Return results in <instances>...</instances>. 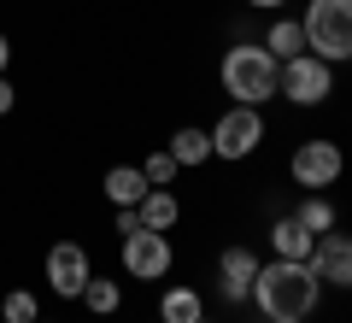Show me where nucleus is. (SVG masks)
Segmentation results:
<instances>
[{
    "label": "nucleus",
    "instance_id": "5",
    "mask_svg": "<svg viewBox=\"0 0 352 323\" xmlns=\"http://www.w3.org/2000/svg\"><path fill=\"white\" fill-rule=\"evenodd\" d=\"M276 94L288 100V106H323V100L335 94V65H329V59H317V53H300V59H288V65H282Z\"/></svg>",
    "mask_w": 352,
    "mask_h": 323
},
{
    "label": "nucleus",
    "instance_id": "17",
    "mask_svg": "<svg viewBox=\"0 0 352 323\" xmlns=\"http://www.w3.org/2000/svg\"><path fill=\"white\" fill-rule=\"evenodd\" d=\"M194 317H206L200 288H164V300H159V323H194Z\"/></svg>",
    "mask_w": 352,
    "mask_h": 323
},
{
    "label": "nucleus",
    "instance_id": "9",
    "mask_svg": "<svg viewBox=\"0 0 352 323\" xmlns=\"http://www.w3.org/2000/svg\"><path fill=\"white\" fill-rule=\"evenodd\" d=\"M41 271H47V288L59 300H76L88 288V276H94V264H88V253L76 241H59V247H47V264Z\"/></svg>",
    "mask_w": 352,
    "mask_h": 323
},
{
    "label": "nucleus",
    "instance_id": "23",
    "mask_svg": "<svg viewBox=\"0 0 352 323\" xmlns=\"http://www.w3.org/2000/svg\"><path fill=\"white\" fill-rule=\"evenodd\" d=\"M247 6H252V12H288L294 0H247Z\"/></svg>",
    "mask_w": 352,
    "mask_h": 323
},
{
    "label": "nucleus",
    "instance_id": "13",
    "mask_svg": "<svg viewBox=\"0 0 352 323\" xmlns=\"http://www.w3.org/2000/svg\"><path fill=\"white\" fill-rule=\"evenodd\" d=\"M147 188H153V183H147L141 165H112V171H106V200H112V206H135Z\"/></svg>",
    "mask_w": 352,
    "mask_h": 323
},
{
    "label": "nucleus",
    "instance_id": "14",
    "mask_svg": "<svg viewBox=\"0 0 352 323\" xmlns=\"http://www.w3.org/2000/svg\"><path fill=\"white\" fill-rule=\"evenodd\" d=\"M311 247H317V236H305V229L294 224V211L270 224V253H276V259H311Z\"/></svg>",
    "mask_w": 352,
    "mask_h": 323
},
{
    "label": "nucleus",
    "instance_id": "11",
    "mask_svg": "<svg viewBox=\"0 0 352 323\" xmlns=\"http://www.w3.org/2000/svg\"><path fill=\"white\" fill-rule=\"evenodd\" d=\"M135 218H141V229H164V236H170L176 218H182V200H176L170 188H147V194L135 200Z\"/></svg>",
    "mask_w": 352,
    "mask_h": 323
},
{
    "label": "nucleus",
    "instance_id": "22",
    "mask_svg": "<svg viewBox=\"0 0 352 323\" xmlns=\"http://www.w3.org/2000/svg\"><path fill=\"white\" fill-rule=\"evenodd\" d=\"M12 106H18V88H12V76H6V71H0V118H6V112H12Z\"/></svg>",
    "mask_w": 352,
    "mask_h": 323
},
{
    "label": "nucleus",
    "instance_id": "29",
    "mask_svg": "<svg viewBox=\"0 0 352 323\" xmlns=\"http://www.w3.org/2000/svg\"><path fill=\"white\" fill-rule=\"evenodd\" d=\"M0 323H6V317H0Z\"/></svg>",
    "mask_w": 352,
    "mask_h": 323
},
{
    "label": "nucleus",
    "instance_id": "19",
    "mask_svg": "<svg viewBox=\"0 0 352 323\" xmlns=\"http://www.w3.org/2000/svg\"><path fill=\"white\" fill-rule=\"evenodd\" d=\"M0 317H6V323H36V317H41V306H36V294L12 288V294L0 300Z\"/></svg>",
    "mask_w": 352,
    "mask_h": 323
},
{
    "label": "nucleus",
    "instance_id": "4",
    "mask_svg": "<svg viewBox=\"0 0 352 323\" xmlns=\"http://www.w3.org/2000/svg\"><path fill=\"white\" fill-rule=\"evenodd\" d=\"M288 176L305 194H329V188L346 176V147H340L335 136H305L300 147L288 153Z\"/></svg>",
    "mask_w": 352,
    "mask_h": 323
},
{
    "label": "nucleus",
    "instance_id": "12",
    "mask_svg": "<svg viewBox=\"0 0 352 323\" xmlns=\"http://www.w3.org/2000/svg\"><path fill=\"white\" fill-rule=\"evenodd\" d=\"M294 224L305 229V236H329V229H340V211L329 194H305L300 206H294Z\"/></svg>",
    "mask_w": 352,
    "mask_h": 323
},
{
    "label": "nucleus",
    "instance_id": "16",
    "mask_svg": "<svg viewBox=\"0 0 352 323\" xmlns=\"http://www.w3.org/2000/svg\"><path fill=\"white\" fill-rule=\"evenodd\" d=\"M264 48L276 53L282 65H288V59H300V53H305V30H300V18H282V12H276V24L264 30Z\"/></svg>",
    "mask_w": 352,
    "mask_h": 323
},
{
    "label": "nucleus",
    "instance_id": "6",
    "mask_svg": "<svg viewBox=\"0 0 352 323\" xmlns=\"http://www.w3.org/2000/svg\"><path fill=\"white\" fill-rule=\"evenodd\" d=\"M264 147V106H229L212 124V159H252Z\"/></svg>",
    "mask_w": 352,
    "mask_h": 323
},
{
    "label": "nucleus",
    "instance_id": "26",
    "mask_svg": "<svg viewBox=\"0 0 352 323\" xmlns=\"http://www.w3.org/2000/svg\"><path fill=\"white\" fill-rule=\"evenodd\" d=\"M194 323H212V317H194Z\"/></svg>",
    "mask_w": 352,
    "mask_h": 323
},
{
    "label": "nucleus",
    "instance_id": "2",
    "mask_svg": "<svg viewBox=\"0 0 352 323\" xmlns=\"http://www.w3.org/2000/svg\"><path fill=\"white\" fill-rule=\"evenodd\" d=\"M276 76H282V59L264 41H235L217 65V83L235 106H264V100H276Z\"/></svg>",
    "mask_w": 352,
    "mask_h": 323
},
{
    "label": "nucleus",
    "instance_id": "18",
    "mask_svg": "<svg viewBox=\"0 0 352 323\" xmlns=\"http://www.w3.org/2000/svg\"><path fill=\"white\" fill-rule=\"evenodd\" d=\"M76 300H82V306L94 311V317H112V311L124 306V288H118V282H106V276H88V288H82Z\"/></svg>",
    "mask_w": 352,
    "mask_h": 323
},
{
    "label": "nucleus",
    "instance_id": "7",
    "mask_svg": "<svg viewBox=\"0 0 352 323\" xmlns=\"http://www.w3.org/2000/svg\"><path fill=\"white\" fill-rule=\"evenodd\" d=\"M170 236L164 229H135V236H124V271L135 276V282H159V276H170Z\"/></svg>",
    "mask_w": 352,
    "mask_h": 323
},
{
    "label": "nucleus",
    "instance_id": "15",
    "mask_svg": "<svg viewBox=\"0 0 352 323\" xmlns=\"http://www.w3.org/2000/svg\"><path fill=\"white\" fill-rule=\"evenodd\" d=\"M170 159L182 165V171H188V165H206L212 159V129H200V124H182L170 136Z\"/></svg>",
    "mask_w": 352,
    "mask_h": 323
},
{
    "label": "nucleus",
    "instance_id": "10",
    "mask_svg": "<svg viewBox=\"0 0 352 323\" xmlns=\"http://www.w3.org/2000/svg\"><path fill=\"white\" fill-rule=\"evenodd\" d=\"M252 276H258V253L252 247H223L217 253V288H223V300L247 306L252 300Z\"/></svg>",
    "mask_w": 352,
    "mask_h": 323
},
{
    "label": "nucleus",
    "instance_id": "24",
    "mask_svg": "<svg viewBox=\"0 0 352 323\" xmlns=\"http://www.w3.org/2000/svg\"><path fill=\"white\" fill-rule=\"evenodd\" d=\"M0 71H12V41L0 36Z\"/></svg>",
    "mask_w": 352,
    "mask_h": 323
},
{
    "label": "nucleus",
    "instance_id": "8",
    "mask_svg": "<svg viewBox=\"0 0 352 323\" xmlns=\"http://www.w3.org/2000/svg\"><path fill=\"white\" fill-rule=\"evenodd\" d=\"M317 271V282L323 288H340V294H352V236L346 229H329V236H317L311 259H305Z\"/></svg>",
    "mask_w": 352,
    "mask_h": 323
},
{
    "label": "nucleus",
    "instance_id": "28",
    "mask_svg": "<svg viewBox=\"0 0 352 323\" xmlns=\"http://www.w3.org/2000/svg\"><path fill=\"white\" fill-rule=\"evenodd\" d=\"M153 323H159V317H153Z\"/></svg>",
    "mask_w": 352,
    "mask_h": 323
},
{
    "label": "nucleus",
    "instance_id": "3",
    "mask_svg": "<svg viewBox=\"0 0 352 323\" xmlns=\"http://www.w3.org/2000/svg\"><path fill=\"white\" fill-rule=\"evenodd\" d=\"M300 30H305V53L329 65L352 59V0H305Z\"/></svg>",
    "mask_w": 352,
    "mask_h": 323
},
{
    "label": "nucleus",
    "instance_id": "21",
    "mask_svg": "<svg viewBox=\"0 0 352 323\" xmlns=\"http://www.w3.org/2000/svg\"><path fill=\"white\" fill-rule=\"evenodd\" d=\"M112 229H118V236H135V229H141V218H135V206H118V218H112Z\"/></svg>",
    "mask_w": 352,
    "mask_h": 323
},
{
    "label": "nucleus",
    "instance_id": "27",
    "mask_svg": "<svg viewBox=\"0 0 352 323\" xmlns=\"http://www.w3.org/2000/svg\"><path fill=\"white\" fill-rule=\"evenodd\" d=\"M36 323H47V317H36Z\"/></svg>",
    "mask_w": 352,
    "mask_h": 323
},
{
    "label": "nucleus",
    "instance_id": "20",
    "mask_svg": "<svg viewBox=\"0 0 352 323\" xmlns=\"http://www.w3.org/2000/svg\"><path fill=\"white\" fill-rule=\"evenodd\" d=\"M141 171H147V183H153V188H170L182 165H176V159H170V147H164V153H147V159H141Z\"/></svg>",
    "mask_w": 352,
    "mask_h": 323
},
{
    "label": "nucleus",
    "instance_id": "1",
    "mask_svg": "<svg viewBox=\"0 0 352 323\" xmlns=\"http://www.w3.org/2000/svg\"><path fill=\"white\" fill-rule=\"evenodd\" d=\"M317 300H323V282L305 259H270L252 276V306L264 317H311Z\"/></svg>",
    "mask_w": 352,
    "mask_h": 323
},
{
    "label": "nucleus",
    "instance_id": "25",
    "mask_svg": "<svg viewBox=\"0 0 352 323\" xmlns=\"http://www.w3.org/2000/svg\"><path fill=\"white\" fill-rule=\"evenodd\" d=\"M264 323H311V317H264Z\"/></svg>",
    "mask_w": 352,
    "mask_h": 323
}]
</instances>
